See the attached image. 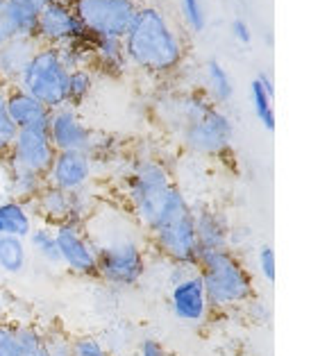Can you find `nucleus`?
Wrapping results in <instances>:
<instances>
[{
  "instance_id": "obj_1",
  "label": "nucleus",
  "mask_w": 311,
  "mask_h": 356,
  "mask_svg": "<svg viewBox=\"0 0 311 356\" xmlns=\"http://www.w3.org/2000/svg\"><path fill=\"white\" fill-rule=\"evenodd\" d=\"M98 254V277L118 289L136 286L145 270V232L123 207L100 202L96 213L84 222Z\"/></svg>"
},
{
  "instance_id": "obj_2",
  "label": "nucleus",
  "mask_w": 311,
  "mask_h": 356,
  "mask_svg": "<svg viewBox=\"0 0 311 356\" xmlns=\"http://www.w3.org/2000/svg\"><path fill=\"white\" fill-rule=\"evenodd\" d=\"M161 118L175 129L189 152L221 159L232 150V120L205 91H184L161 100Z\"/></svg>"
},
{
  "instance_id": "obj_3",
  "label": "nucleus",
  "mask_w": 311,
  "mask_h": 356,
  "mask_svg": "<svg viewBox=\"0 0 311 356\" xmlns=\"http://www.w3.org/2000/svg\"><path fill=\"white\" fill-rule=\"evenodd\" d=\"M127 64L150 75H170L184 64L186 43L166 12L139 5L123 37Z\"/></svg>"
},
{
  "instance_id": "obj_4",
  "label": "nucleus",
  "mask_w": 311,
  "mask_h": 356,
  "mask_svg": "<svg viewBox=\"0 0 311 356\" xmlns=\"http://www.w3.org/2000/svg\"><path fill=\"white\" fill-rule=\"evenodd\" d=\"M196 268L212 311H234L255 298L253 275L230 248L200 250Z\"/></svg>"
},
{
  "instance_id": "obj_5",
  "label": "nucleus",
  "mask_w": 311,
  "mask_h": 356,
  "mask_svg": "<svg viewBox=\"0 0 311 356\" xmlns=\"http://www.w3.org/2000/svg\"><path fill=\"white\" fill-rule=\"evenodd\" d=\"M145 238L150 241L154 252L166 259L168 264H198L200 245H198L193 229L191 204H189L186 195L177 184L168 188L159 218L154 222V227L145 234Z\"/></svg>"
},
{
  "instance_id": "obj_6",
  "label": "nucleus",
  "mask_w": 311,
  "mask_h": 356,
  "mask_svg": "<svg viewBox=\"0 0 311 356\" xmlns=\"http://www.w3.org/2000/svg\"><path fill=\"white\" fill-rule=\"evenodd\" d=\"M175 184L168 166L154 157H139L129 163L123 177V197L129 216L148 234L159 218L168 188Z\"/></svg>"
},
{
  "instance_id": "obj_7",
  "label": "nucleus",
  "mask_w": 311,
  "mask_h": 356,
  "mask_svg": "<svg viewBox=\"0 0 311 356\" xmlns=\"http://www.w3.org/2000/svg\"><path fill=\"white\" fill-rule=\"evenodd\" d=\"M66 82L68 71L59 59L57 48L39 46L14 86L34 95L41 105L53 111L66 105Z\"/></svg>"
},
{
  "instance_id": "obj_8",
  "label": "nucleus",
  "mask_w": 311,
  "mask_h": 356,
  "mask_svg": "<svg viewBox=\"0 0 311 356\" xmlns=\"http://www.w3.org/2000/svg\"><path fill=\"white\" fill-rule=\"evenodd\" d=\"M73 10L91 37L123 39L139 3L136 0H73Z\"/></svg>"
},
{
  "instance_id": "obj_9",
  "label": "nucleus",
  "mask_w": 311,
  "mask_h": 356,
  "mask_svg": "<svg viewBox=\"0 0 311 356\" xmlns=\"http://www.w3.org/2000/svg\"><path fill=\"white\" fill-rule=\"evenodd\" d=\"M55 241L59 248L62 266L68 273H73L77 277H86V280H96L98 254L82 222L66 220L55 225Z\"/></svg>"
},
{
  "instance_id": "obj_10",
  "label": "nucleus",
  "mask_w": 311,
  "mask_h": 356,
  "mask_svg": "<svg viewBox=\"0 0 311 356\" xmlns=\"http://www.w3.org/2000/svg\"><path fill=\"white\" fill-rule=\"evenodd\" d=\"M91 37L84 30V25L77 19L73 10V3H46L39 10V21H37V34L34 41L39 46H50V48H62L71 41H80Z\"/></svg>"
},
{
  "instance_id": "obj_11",
  "label": "nucleus",
  "mask_w": 311,
  "mask_h": 356,
  "mask_svg": "<svg viewBox=\"0 0 311 356\" xmlns=\"http://www.w3.org/2000/svg\"><path fill=\"white\" fill-rule=\"evenodd\" d=\"M48 136L57 152H86L89 154L96 132L82 120L75 107H59L50 111Z\"/></svg>"
},
{
  "instance_id": "obj_12",
  "label": "nucleus",
  "mask_w": 311,
  "mask_h": 356,
  "mask_svg": "<svg viewBox=\"0 0 311 356\" xmlns=\"http://www.w3.org/2000/svg\"><path fill=\"white\" fill-rule=\"evenodd\" d=\"M170 311L180 323L191 325V327H202L214 314L209 302H207V293L200 275L191 273L184 280L170 284Z\"/></svg>"
},
{
  "instance_id": "obj_13",
  "label": "nucleus",
  "mask_w": 311,
  "mask_h": 356,
  "mask_svg": "<svg viewBox=\"0 0 311 356\" xmlns=\"http://www.w3.org/2000/svg\"><path fill=\"white\" fill-rule=\"evenodd\" d=\"M93 177H96V161L86 152H57L43 175L48 186L62 188L66 193L91 186Z\"/></svg>"
},
{
  "instance_id": "obj_14",
  "label": "nucleus",
  "mask_w": 311,
  "mask_h": 356,
  "mask_svg": "<svg viewBox=\"0 0 311 356\" xmlns=\"http://www.w3.org/2000/svg\"><path fill=\"white\" fill-rule=\"evenodd\" d=\"M55 154L57 150L53 141H50L48 129H19L5 161L19 163L23 168H30L34 172H39V175H46Z\"/></svg>"
},
{
  "instance_id": "obj_15",
  "label": "nucleus",
  "mask_w": 311,
  "mask_h": 356,
  "mask_svg": "<svg viewBox=\"0 0 311 356\" xmlns=\"http://www.w3.org/2000/svg\"><path fill=\"white\" fill-rule=\"evenodd\" d=\"M5 109L16 129H48L50 109L19 86H7Z\"/></svg>"
},
{
  "instance_id": "obj_16",
  "label": "nucleus",
  "mask_w": 311,
  "mask_h": 356,
  "mask_svg": "<svg viewBox=\"0 0 311 356\" xmlns=\"http://www.w3.org/2000/svg\"><path fill=\"white\" fill-rule=\"evenodd\" d=\"M193 229L200 250H225L230 248V222L221 211L212 207H191Z\"/></svg>"
},
{
  "instance_id": "obj_17",
  "label": "nucleus",
  "mask_w": 311,
  "mask_h": 356,
  "mask_svg": "<svg viewBox=\"0 0 311 356\" xmlns=\"http://www.w3.org/2000/svg\"><path fill=\"white\" fill-rule=\"evenodd\" d=\"M37 48V41L23 37H12L7 43H3L0 46V82L5 86H14L19 82L23 68L28 66Z\"/></svg>"
},
{
  "instance_id": "obj_18",
  "label": "nucleus",
  "mask_w": 311,
  "mask_h": 356,
  "mask_svg": "<svg viewBox=\"0 0 311 356\" xmlns=\"http://www.w3.org/2000/svg\"><path fill=\"white\" fill-rule=\"evenodd\" d=\"M91 68L102 75L120 77L127 71V57L123 39L116 37H93L91 41Z\"/></svg>"
},
{
  "instance_id": "obj_19",
  "label": "nucleus",
  "mask_w": 311,
  "mask_h": 356,
  "mask_svg": "<svg viewBox=\"0 0 311 356\" xmlns=\"http://www.w3.org/2000/svg\"><path fill=\"white\" fill-rule=\"evenodd\" d=\"M30 207L34 218L39 222L55 227V225L68 220V213H71V193L46 184L41 188V193L30 202Z\"/></svg>"
},
{
  "instance_id": "obj_20",
  "label": "nucleus",
  "mask_w": 311,
  "mask_h": 356,
  "mask_svg": "<svg viewBox=\"0 0 311 356\" xmlns=\"http://www.w3.org/2000/svg\"><path fill=\"white\" fill-rule=\"evenodd\" d=\"M39 10L34 0H3V21L10 28L12 37H23V39H34L37 34V21H39Z\"/></svg>"
},
{
  "instance_id": "obj_21",
  "label": "nucleus",
  "mask_w": 311,
  "mask_h": 356,
  "mask_svg": "<svg viewBox=\"0 0 311 356\" xmlns=\"http://www.w3.org/2000/svg\"><path fill=\"white\" fill-rule=\"evenodd\" d=\"M37 225L30 202L7 197L0 200V236H16L28 238V234Z\"/></svg>"
},
{
  "instance_id": "obj_22",
  "label": "nucleus",
  "mask_w": 311,
  "mask_h": 356,
  "mask_svg": "<svg viewBox=\"0 0 311 356\" xmlns=\"http://www.w3.org/2000/svg\"><path fill=\"white\" fill-rule=\"evenodd\" d=\"M7 163V186H10V197L21 200V202H32L34 197L41 193V188L46 186V179L39 172L30 168H23L19 163L5 161Z\"/></svg>"
},
{
  "instance_id": "obj_23",
  "label": "nucleus",
  "mask_w": 311,
  "mask_h": 356,
  "mask_svg": "<svg viewBox=\"0 0 311 356\" xmlns=\"http://www.w3.org/2000/svg\"><path fill=\"white\" fill-rule=\"evenodd\" d=\"M273 95L275 86L271 75L259 73L253 82H250V102H253V111L269 132L275 129V111H273Z\"/></svg>"
},
{
  "instance_id": "obj_24",
  "label": "nucleus",
  "mask_w": 311,
  "mask_h": 356,
  "mask_svg": "<svg viewBox=\"0 0 311 356\" xmlns=\"http://www.w3.org/2000/svg\"><path fill=\"white\" fill-rule=\"evenodd\" d=\"M28 250L32 252L34 257L41 259L43 264L48 266H62V259H59V248H57V241H55V227H50V225H34L32 232L28 234Z\"/></svg>"
},
{
  "instance_id": "obj_25",
  "label": "nucleus",
  "mask_w": 311,
  "mask_h": 356,
  "mask_svg": "<svg viewBox=\"0 0 311 356\" xmlns=\"http://www.w3.org/2000/svg\"><path fill=\"white\" fill-rule=\"evenodd\" d=\"M232 93H234V84H232L230 73L216 62V59L207 62V66H205V95L207 98H209L216 107H221L232 100Z\"/></svg>"
},
{
  "instance_id": "obj_26",
  "label": "nucleus",
  "mask_w": 311,
  "mask_h": 356,
  "mask_svg": "<svg viewBox=\"0 0 311 356\" xmlns=\"http://www.w3.org/2000/svg\"><path fill=\"white\" fill-rule=\"evenodd\" d=\"M30 261V250L25 238L16 236H0V270L7 275L25 273Z\"/></svg>"
},
{
  "instance_id": "obj_27",
  "label": "nucleus",
  "mask_w": 311,
  "mask_h": 356,
  "mask_svg": "<svg viewBox=\"0 0 311 356\" xmlns=\"http://www.w3.org/2000/svg\"><path fill=\"white\" fill-rule=\"evenodd\" d=\"M93 89H96V71H93V68H77V71H71L66 82V105L77 109L91 98Z\"/></svg>"
},
{
  "instance_id": "obj_28",
  "label": "nucleus",
  "mask_w": 311,
  "mask_h": 356,
  "mask_svg": "<svg viewBox=\"0 0 311 356\" xmlns=\"http://www.w3.org/2000/svg\"><path fill=\"white\" fill-rule=\"evenodd\" d=\"M91 41L93 37H86L80 41H71L66 46L57 48L59 59L68 73L77 71V68H91Z\"/></svg>"
},
{
  "instance_id": "obj_29",
  "label": "nucleus",
  "mask_w": 311,
  "mask_h": 356,
  "mask_svg": "<svg viewBox=\"0 0 311 356\" xmlns=\"http://www.w3.org/2000/svg\"><path fill=\"white\" fill-rule=\"evenodd\" d=\"M14 329L21 356H48L46 345H43V327L32 323H19L14 325Z\"/></svg>"
},
{
  "instance_id": "obj_30",
  "label": "nucleus",
  "mask_w": 311,
  "mask_h": 356,
  "mask_svg": "<svg viewBox=\"0 0 311 356\" xmlns=\"http://www.w3.org/2000/svg\"><path fill=\"white\" fill-rule=\"evenodd\" d=\"M98 204H100V200L91 191V186H86L82 191H75V193H71V213H68V220L84 225L93 213H96Z\"/></svg>"
},
{
  "instance_id": "obj_31",
  "label": "nucleus",
  "mask_w": 311,
  "mask_h": 356,
  "mask_svg": "<svg viewBox=\"0 0 311 356\" xmlns=\"http://www.w3.org/2000/svg\"><path fill=\"white\" fill-rule=\"evenodd\" d=\"M71 341L73 336L59 325H50L43 329V345H46L48 356H73Z\"/></svg>"
},
{
  "instance_id": "obj_32",
  "label": "nucleus",
  "mask_w": 311,
  "mask_h": 356,
  "mask_svg": "<svg viewBox=\"0 0 311 356\" xmlns=\"http://www.w3.org/2000/svg\"><path fill=\"white\" fill-rule=\"evenodd\" d=\"M5 95H7V86L0 82V159H7V154L12 150V143H14V136H16V125L12 123V118L7 116V109H5Z\"/></svg>"
},
{
  "instance_id": "obj_33",
  "label": "nucleus",
  "mask_w": 311,
  "mask_h": 356,
  "mask_svg": "<svg viewBox=\"0 0 311 356\" xmlns=\"http://www.w3.org/2000/svg\"><path fill=\"white\" fill-rule=\"evenodd\" d=\"M71 347H73V356H114V352H111L100 338L91 334L73 336Z\"/></svg>"
},
{
  "instance_id": "obj_34",
  "label": "nucleus",
  "mask_w": 311,
  "mask_h": 356,
  "mask_svg": "<svg viewBox=\"0 0 311 356\" xmlns=\"http://www.w3.org/2000/svg\"><path fill=\"white\" fill-rule=\"evenodd\" d=\"M177 5L189 28L193 32H202L207 25V16H205V7L200 0H177Z\"/></svg>"
},
{
  "instance_id": "obj_35",
  "label": "nucleus",
  "mask_w": 311,
  "mask_h": 356,
  "mask_svg": "<svg viewBox=\"0 0 311 356\" xmlns=\"http://www.w3.org/2000/svg\"><path fill=\"white\" fill-rule=\"evenodd\" d=\"M0 356H21L14 323L0 320Z\"/></svg>"
},
{
  "instance_id": "obj_36",
  "label": "nucleus",
  "mask_w": 311,
  "mask_h": 356,
  "mask_svg": "<svg viewBox=\"0 0 311 356\" xmlns=\"http://www.w3.org/2000/svg\"><path fill=\"white\" fill-rule=\"evenodd\" d=\"M257 266L264 280L273 284L275 282V250L271 245H264L257 252Z\"/></svg>"
},
{
  "instance_id": "obj_37",
  "label": "nucleus",
  "mask_w": 311,
  "mask_h": 356,
  "mask_svg": "<svg viewBox=\"0 0 311 356\" xmlns=\"http://www.w3.org/2000/svg\"><path fill=\"white\" fill-rule=\"evenodd\" d=\"M136 356H170V352L166 350V345L161 341H157V338L145 336L139 341V345H136Z\"/></svg>"
},
{
  "instance_id": "obj_38",
  "label": "nucleus",
  "mask_w": 311,
  "mask_h": 356,
  "mask_svg": "<svg viewBox=\"0 0 311 356\" xmlns=\"http://www.w3.org/2000/svg\"><path fill=\"white\" fill-rule=\"evenodd\" d=\"M232 34H234V39L239 43H244V46H248V43L253 41V30H250V25L244 19H237L232 23Z\"/></svg>"
},
{
  "instance_id": "obj_39",
  "label": "nucleus",
  "mask_w": 311,
  "mask_h": 356,
  "mask_svg": "<svg viewBox=\"0 0 311 356\" xmlns=\"http://www.w3.org/2000/svg\"><path fill=\"white\" fill-rule=\"evenodd\" d=\"M10 39H12V32H10V28L5 25L3 14H0V46H3V43H7Z\"/></svg>"
},
{
  "instance_id": "obj_40",
  "label": "nucleus",
  "mask_w": 311,
  "mask_h": 356,
  "mask_svg": "<svg viewBox=\"0 0 311 356\" xmlns=\"http://www.w3.org/2000/svg\"><path fill=\"white\" fill-rule=\"evenodd\" d=\"M37 5H46V3H73V0H34Z\"/></svg>"
},
{
  "instance_id": "obj_41",
  "label": "nucleus",
  "mask_w": 311,
  "mask_h": 356,
  "mask_svg": "<svg viewBox=\"0 0 311 356\" xmlns=\"http://www.w3.org/2000/svg\"><path fill=\"white\" fill-rule=\"evenodd\" d=\"M0 12H3V0H0Z\"/></svg>"
},
{
  "instance_id": "obj_42",
  "label": "nucleus",
  "mask_w": 311,
  "mask_h": 356,
  "mask_svg": "<svg viewBox=\"0 0 311 356\" xmlns=\"http://www.w3.org/2000/svg\"><path fill=\"white\" fill-rule=\"evenodd\" d=\"M170 356H177V354H170Z\"/></svg>"
}]
</instances>
